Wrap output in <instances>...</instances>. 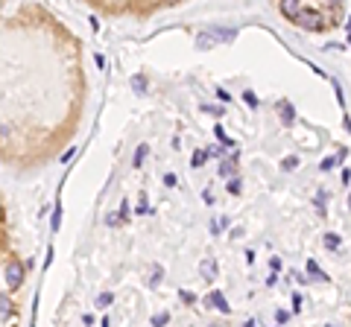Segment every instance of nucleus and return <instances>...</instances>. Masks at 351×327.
<instances>
[{
  "instance_id": "obj_9",
  "label": "nucleus",
  "mask_w": 351,
  "mask_h": 327,
  "mask_svg": "<svg viewBox=\"0 0 351 327\" xmlns=\"http://www.w3.org/2000/svg\"><path fill=\"white\" fill-rule=\"evenodd\" d=\"M0 220H3V208H0Z\"/></svg>"
},
{
  "instance_id": "obj_3",
  "label": "nucleus",
  "mask_w": 351,
  "mask_h": 327,
  "mask_svg": "<svg viewBox=\"0 0 351 327\" xmlns=\"http://www.w3.org/2000/svg\"><path fill=\"white\" fill-rule=\"evenodd\" d=\"M112 304V292H103L100 298H97V307H108Z\"/></svg>"
},
{
  "instance_id": "obj_1",
  "label": "nucleus",
  "mask_w": 351,
  "mask_h": 327,
  "mask_svg": "<svg viewBox=\"0 0 351 327\" xmlns=\"http://www.w3.org/2000/svg\"><path fill=\"white\" fill-rule=\"evenodd\" d=\"M284 21L313 36H325L343 27L346 0H272Z\"/></svg>"
},
{
  "instance_id": "obj_6",
  "label": "nucleus",
  "mask_w": 351,
  "mask_h": 327,
  "mask_svg": "<svg viewBox=\"0 0 351 327\" xmlns=\"http://www.w3.org/2000/svg\"><path fill=\"white\" fill-rule=\"evenodd\" d=\"M152 283H158L161 280V266H152V278H149Z\"/></svg>"
},
{
  "instance_id": "obj_7",
  "label": "nucleus",
  "mask_w": 351,
  "mask_h": 327,
  "mask_svg": "<svg viewBox=\"0 0 351 327\" xmlns=\"http://www.w3.org/2000/svg\"><path fill=\"white\" fill-rule=\"evenodd\" d=\"M0 315H3V319L9 315V307H6V298L3 296H0Z\"/></svg>"
},
{
  "instance_id": "obj_8",
  "label": "nucleus",
  "mask_w": 351,
  "mask_h": 327,
  "mask_svg": "<svg viewBox=\"0 0 351 327\" xmlns=\"http://www.w3.org/2000/svg\"><path fill=\"white\" fill-rule=\"evenodd\" d=\"M132 85H135V88L141 91V88H144V76H135V79H132Z\"/></svg>"
},
{
  "instance_id": "obj_2",
  "label": "nucleus",
  "mask_w": 351,
  "mask_h": 327,
  "mask_svg": "<svg viewBox=\"0 0 351 327\" xmlns=\"http://www.w3.org/2000/svg\"><path fill=\"white\" fill-rule=\"evenodd\" d=\"M6 283H9L12 289H18L21 283H24V266H21L18 260H12V263L6 266Z\"/></svg>"
},
{
  "instance_id": "obj_4",
  "label": "nucleus",
  "mask_w": 351,
  "mask_h": 327,
  "mask_svg": "<svg viewBox=\"0 0 351 327\" xmlns=\"http://www.w3.org/2000/svg\"><path fill=\"white\" fill-rule=\"evenodd\" d=\"M205 164V152H193V167H202Z\"/></svg>"
},
{
  "instance_id": "obj_5",
  "label": "nucleus",
  "mask_w": 351,
  "mask_h": 327,
  "mask_svg": "<svg viewBox=\"0 0 351 327\" xmlns=\"http://www.w3.org/2000/svg\"><path fill=\"white\" fill-rule=\"evenodd\" d=\"M144 155H147V146H138V152H135V164L144 161Z\"/></svg>"
}]
</instances>
